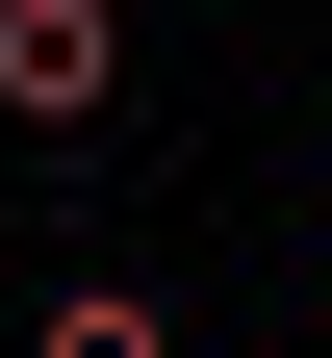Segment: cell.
Masks as SVG:
<instances>
[{
  "label": "cell",
  "instance_id": "1",
  "mask_svg": "<svg viewBox=\"0 0 332 358\" xmlns=\"http://www.w3.org/2000/svg\"><path fill=\"white\" fill-rule=\"evenodd\" d=\"M128 77V0H0V128H103Z\"/></svg>",
  "mask_w": 332,
  "mask_h": 358
},
{
  "label": "cell",
  "instance_id": "3",
  "mask_svg": "<svg viewBox=\"0 0 332 358\" xmlns=\"http://www.w3.org/2000/svg\"><path fill=\"white\" fill-rule=\"evenodd\" d=\"M307 358H332V333H307Z\"/></svg>",
  "mask_w": 332,
  "mask_h": 358
},
{
  "label": "cell",
  "instance_id": "2",
  "mask_svg": "<svg viewBox=\"0 0 332 358\" xmlns=\"http://www.w3.org/2000/svg\"><path fill=\"white\" fill-rule=\"evenodd\" d=\"M26 358H179V307H154V282H52V307H26Z\"/></svg>",
  "mask_w": 332,
  "mask_h": 358
}]
</instances>
